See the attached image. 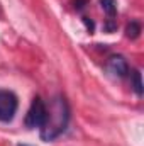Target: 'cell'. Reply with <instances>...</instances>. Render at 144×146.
Here are the masks:
<instances>
[{
    "instance_id": "1",
    "label": "cell",
    "mask_w": 144,
    "mask_h": 146,
    "mask_svg": "<svg viewBox=\"0 0 144 146\" xmlns=\"http://www.w3.org/2000/svg\"><path fill=\"white\" fill-rule=\"evenodd\" d=\"M70 122V107L65 97H54L49 109L46 107V119L41 126V138L44 141H53L63 134Z\"/></svg>"
},
{
    "instance_id": "2",
    "label": "cell",
    "mask_w": 144,
    "mask_h": 146,
    "mask_svg": "<svg viewBox=\"0 0 144 146\" xmlns=\"http://www.w3.org/2000/svg\"><path fill=\"white\" fill-rule=\"evenodd\" d=\"M17 97L12 90H0V121L10 122L17 112Z\"/></svg>"
},
{
    "instance_id": "3",
    "label": "cell",
    "mask_w": 144,
    "mask_h": 146,
    "mask_svg": "<svg viewBox=\"0 0 144 146\" xmlns=\"http://www.w3.org/2000/svg\"><path fill=\"white\" fill-rule=\"evenodd\" d=\"M44 119H46V104L41 97H34L31 102V107L27 110V115H26V126L29 129L41 127Z\"/></svg>"
},
{
    "instance_id": "4",
    "label": "cell",
    "mask_w": 144,
    "mask_h": 146,
    "mask_svg": "<svg viewBox=\"0 0 144 146\" xmlns=\"http://www.w3.org/2000/svg\"><path fill=\"white\" fill-rule=\"evenodd\" d=\"M107 68L112 75H115V76H119V78H124V76H127V73H129L127 60H126L124 56H120V54H115V56H112V58L108 60Z\"/></svg>"
},
{
    "instance_id": "5",
    "label": "cell",
    "mask_w": 144,
    "mask_h": 146,
    "mask_svg": "<svg viewBox=\"0 0 144 146\" xmlns=\"http://www.w3.org/2000/svg\"><path fill=\"white\" fill-rule=\"evenodd\" d=\"M131 80H132V88H134V92L141 97L143 95V78H141V72L139 70H134L132 75H131Z\"/></svg>"
},
{
    "instance_id": "6",
    "label": "cell",
    "mask_w": 144,
    "mask_h": 146,
    "mask_svg": "<svg viewBox=\"0 0 144 146\" xmlns=\"http://www.w3.org/2000/svg\"><path fill=\"white\" fill-rule=\"evenodd\" d=\"M141 24L137 22V21H132L131 24H127V27H126V36L129 37V39H137L139 34H141Z\"/></svg>"
},
{
    "instance_id": "7",
    "label": "cell",
    "mask_w": 144,
    "mask_h": 146,
    "mask_svg": "<svg viewBox=\"0 0 144 146\" xmlns=\"http://www.w3.org/2000/svg\"><path fill=\"white\" fill-rule=\"evenodd\" d=\"M100 7H102V10L107 14L108 17L114 19V15H115V12H117V3H115V0H100Z\"/></svg>"
},
{
    "instance_id": "8",
    "label": "cell",
    "mask_w": 144,
    "mask_h": 146,
    "mask_svg": "<svg viewBox=\"0 0 144 146\" xmlns=\"http://www.w3.org/2000/svg\"><path fill=\"white\" fill-rule=\"evenodd\" d=\"M104 29H105L107 33H114V31L117 29V22H115V19L108 17V19H107V22L104 24Z\"/></svg>"
},
{
    "instance_id": "9",
    "label": "cell",
    "mask_w": 144,
    "mask_h": 146,
    "mask_svg": "<svg viewBox=\"0 0 144 146\" xmlns=\"http://www.w3.org/2000/svg\"><path fill=\"white\" fill-rule=\"evenodd\" d=\"M87 5H88V0H75V2H73V7H75L76 10H83Z\"/></svg>"
},
{
    "instance_id": "10",
    "label": "cell",
    "mask_w": 144,
    "mask_h": 146,
    "mask_svg": "<svg viewBox=\"0 0 144 146\" xmlns=\"http://www.w3.org/2000/svg\"><path fill=\"white\" fill-rule=\"evenodd\" d=\"M83 24H85V27H87L90 33H93V29H95V24H93V21H92V19H88V17H83Z\"/></svg>"
},
{
    "instance_id": "11",
    "label": "cell",
    "mask_w": 144,
    "mask_h": 146,
    "mask_svg": "<svg viewBox=\"0 0 144 146\" xmlns=\"http://www.w3.org/2000/svg\"><path fill=\"white\" fill-rule=\"evenodd\" d=\"M19 146H27V145H19Z\"/></svg>"
}]
</instances>
